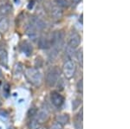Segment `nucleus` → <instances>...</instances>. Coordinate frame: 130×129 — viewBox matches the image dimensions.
Segmentation results:
<instances>
[{"label":"nucleus","instance_id":"obj_12","mask_svg":"<svg viewBox=\"0 0 130 129\" xmlns=\"http://www.w3.org/2000/svg\"><path fill=\"white\" fill-rule=\"evenodd\" d=\"M70 117L68 114H57L56 116V122L62 126H64V125H67L70 122Z\"/></svg>","mask_w":130,"mask_h":129},{"label":"nucleus","instance_id":"obj_7","mask_svg":"<svg viewBox=\"0 0 130 129\" xmlns=\"http://www.w3.org/2000/svg\"><path fill=\"white\" fill-rule=\"evenodd\" d=\"M50 16H51L52 19L55 21H60L62 20V16H63V11L62 9H61L58 6L54 5L50 9Z\"/></svg>","mask_w":130,"mask_h":129},{"label":"nucleus","instance_id":"obj_16","mask_svg":"<svg viewBox=\"0 0 130 129\" xmlns=\"http://www.w3.org/2000/svg\"><path fill=\"white\" fill-rule=\"evenodd\" d=\"M10 11H11V5L9 3H4L2 5H0V15L5 16L10 14Z\"/></svg>","mask_w":130,"mask_h":129},{"label":"nucleus","instance_id":"obj_1","mask_svg":"<svg viewBox=\"0 0 130 129\" xmlns=\"http://www.w3.org/2000/svg\"><path fill=\"white\" fill-rule=\"evenodd\" d=\"M24 76L27 81L35 87H40L43 82V75L37 68H27L25 69Z\"/></svg>","mask_w":130,"mask_h":129},{"label":"nucleus","instance_id":"obj_20","mask_svg":"<svg viewBox=\"0 0 130 129\" xmlns=\"http://www.w3.org/2000/svg\"><path fill=\"white\" fill-rule=\"evenodd\" d=\"M22 72H23V66H22V64L21 63H17L16 65H15V67H14V76H19L21 74H22Z\"/></svg>","mask_w":130,"mask_h":129},{"label":"nucleus","instance_id":"obj_5","mask_svg":"<svg viewBox=\"0 0 130 129\" xmlns=\"http://www.w3.org/2000/svg\"><path fill=\"white\" fill-rule=\"evenodd\" d=\"M81 36L76 31H71L68 38V46L75 49L80 45Z\"/></svg>","mask_w":130,"mask_h":129},{"label":"nucleus","instance_id":"obj_9","mask_svg":"<svg viewBox=\"0 0 130 129\" xmlns=\"http://www.w3.org/2000/svg\"><path fill=\"white\" fill-rule=\"evenodd\" d=\"M30 24L35 27L36 30L37 31L43 30L46 27V24L44 21L40 17H37V16H34V17L30 20Z\"/></svg>","mask_w":130,"mask_h":129},{"label":"nucleus","instance_id":"obj_4","mask_svg":"<svg viewBox=\"0 0 130 129\" xmlns=\"http://www.w3.org/2000/svg\"><path fill=\"white\" fill-rule=\"evenodd\" d=\"M60 79V71L57 68H51L48 70L46 74V83L50 88H53L56 85Z\"/></svg>","mask_w":130,"mask_h":129},{"label":"nucleus","instance_id":"obj_23","mask_svg":"<svg viewBox=\"0 0 130 129\" xmlns=\"http://www.w3.org/2000/svg\"><path fill=\"white\" fill-rule=\"evenodd\" d=\"M37 110L35 108V107H30V110H29V117L30 118H32L34 117L35 115H37Z\"/></svg>","mask_w":130,"mask_h":129},{"label":"nucleus","instance_id":"obj_13","mask_svg":"<svg viewBox=\"0 0 130 129\" xmlns=\"http://www.w3.org/2000/svg\"><path fill=\"white\" fill-rule=\"evenodd\" d=\"M38 47L42 49H48L50 48V40L47 36H42L38 39Z\"/></svg>","mask_w":130,"mask_h":129},{"label":"nucleus","instance_id":"obj_24","mask_svg":"<svg viewBox=\"0 0 130 129\" xmlns=\"http://www.w3.org/2000/svg\"><path fill=\"white\" fill-rule=\"evenodd\" d=\"M83 79H81V80H79L78 82L76 83V88H77V90H78V92L80 93H83Z\"/></svg>","mask_w":130,"mask_h":129},{"label":"nucleus","instance_id":"obj_22","mask_svg":"<svg viewBox=\"0 0 130 129\" xmlns=\"http://www.w3.org/2000/svg\"><path fill=\"white\" fill-rule=\"evenodd\" d=\"M76 57H77V60H78L79 63L81 64V66H83V49H81L80 50L76 53Z\"/></svg>","mask_w":130,"mask_h":129},{"label":"nucleus","instance_id":"obj_19","mask_svg":"<svg viewBox=\"0 0 130 129\" xmlns=\"http://www.w3.org/2000/svg\"><path fill=\"white\" fill-rule=\"evenodd\" d=\"M56 5L58 6L61 9H64V8H68L70 5V1L69 0H55Z\"/></svg>","mask_w":130,"mask_h":129},{"label":"nucleus","instance_id":"obj_26","mask_svg":"<svg viewBox=\"0 0 130 129\" xmlns=\"http://www.w3.org/2000/svg\"><path fill=\"white\" fill-rule=\"evenodd\" d=\"M81 0H71V5H76Z\"/></svg>","mask_w":130,"mask_h":129},{"label":"nucleus","instance_id":"obj_15","mask_svg":"<svg viewBox=\"0 0 130 129\" xmlns=\"http://www.w3.org/2000/svg\"><path fill=\"white\" fill-rule=\"evenodd\" d=\"M0 65L5 68L8 67V53L5 49H0Z\"/></svg>","mask_w":130,"mask_h":129},{"label":"nucleus","instance_id":"obj_3","mask_svg":"<svg viewBox=\"0 0 130 129\" xmlns=\"http://www.w3.org/2000/svg\"><path fill=\"white\" fill-rule=\"evenodd\" d=\"M76 71V64L73 59H68L62 65V74L67 79L74 77Z\"/></svg>","mask_w":130,"mask_h":129},{"label":"nucleus","instance_id":"obj_25","mask_svg":"<svg viewBox=\"0 0 130 129\" xmlns=\"http://www.w3.org/2000/svg\"><path fill=\"white\" fill-rule=\"evenodd\" d=\"M51 129H62V126L56 122V123L51 126Z\"/></svg>","mask_w":130,"mask_h":129},{"label":"nucleus","instance_id":"obj_18","mask_svg":"<svg viewBox=\"0 0 130 129\" xmlns=\"http://www.w3.org/2000/svg\"><path fill=\"white\" fill-rule=\"evenodd\" d=\"M75 126L76 129L83 128V109H81V112H79L77 114L76 120L75 122Z\"/></svg>","mask_w":130,"mask_h":129},{"label":"nucleus","instance_id":"obj_6","mask_svg":"<svg viewBox=\"0 0 130 129\" xmlns=\"http://www.w3.org/2000/svg\"><path fill=\"white\" fill-rule=\"evenodd\" d=\"M50 101L56 107H60L64 102V97L60 93L56 91H52L50 93Z\"/></svg>","mask_w":130,"mask_h":129},{"label":"nucleus","instance_id":"obj_28","mask_svg":"<svg viewBox=\"0 0 130 129\" xmlns=\"http://www.w3.org/2000/svg\"><path fill=\"white\" fill-rule=\"evenodd\" d=\"M1 106H2V102L0 101V107H1Z\"/></svg>","mask_w":130,"mask_h":129},{"label":"nucleus","instance_id":"obj_14","mask_svg":"<svg viewBox=\"0 0 130 129\" xmlns=\"http://www.w3.org/2000/svg\"><path fill=\"white\" fill-rule=\"evenodd\" d=\"M10 27V21L6 16L0 17V33H5Z\"/></svg>","mask_w":130,"mask_h":129},{"label":"nucleus","instance_id":"obj_11","mask_svg":"<svg viewBox=\"0 0 130 129\" xmlns=\"http://www.w3.org/2000/svg\"><path fill=\"white\" fill-rule=\"evenodd\" d=\"M50 115L49 110H48L47 107H42L40 109V111L37 114V120L39 121V123H43L44 121L48 120Z\"/></svg>","mask_w":130,"mask_h":129},{"label":"nucleus","instance_id":"obj_27","mask_svg":"<svg viewBox=\"0 0 130 129\" xmlns=\"http://www.w3.org/2000/svg\"><path fill=\"white\" fill-rule=\"evenodd\" d=\"M33 4H34V1H33V0H31V1L30 2V4H29V5H28V9L29 10H30V9H32V8H33Z\"/></svg>","mask_w":130,"mask_h":129},{"label":"nucleus","instance_id":"obj_8","mask_svg":"<svg viewBox=\"0 0 130 129\" xmlns=\"http://www.w3.org/2000/svg\"><path fill=\"white\" fill-rule=\"evenodd\" d=\"M21 51L24 54L26 57H30L33 53V47L32 44L28 41H24L21 43Z\"/></svg>","mask_w":130,"mask_h":129},{"label":"nucleus","instance_id":"obj_2","mask_svg":"<svg viewBox=\"0 0 130 129\" xmlns=\"http://www.w3.org/2000/svg\"><path fill=\"white\" fill-rule=\"evenodd\" d=\"M50 40V47L59 52L62 49L64 43V34L62 31L57 30L52 34Z\"/></svg>","mask_w":130,"mask_h":129},{"label":"nucleus","instance_id":"obj_21","mask_svg":"<svg viewBox=\"0 0 130 129\" xmlns=\"http://www.w3.org/2000/svg\"><path fill=\"white\" fill-rule=\"evenodd\" d=\"M74 53H75V49H73V48H71L70 46L67 47V49H66V55L68 56L69 57H70L69 59H72L73 56H74Z\"/></svg>","mask_w":130,"mask_h":129},{"label":"nucleus","instance_id":"obj_10","mask_svg":"<svg viewBox=\"0 0 130 129\" xmlns=\"http://www.w3.org/2000/svg\"><path fill=\"white\" fill-rule=\"evenodd\" d=\"M26 35L29 36V38H30L31 40H33V41L37 40V37H38L37 30H36V28L30 24V23L26 26Z\"/></svg>","mask_w":130,"mask_h":129},{"label":"nucleus","instance_id":"obj_17","mask_svg":"<svg viewBox=\"0 0 130 129\" xmlns=\"http://www.w3.org/2000/svg\"><path fill=\"white\" fill-rule=\"evenodd\" d=\"M28 127L29 129H39L40 127V123L37 120V118L32 117L30 118L28 122Z\"/></svg>","mask_w":130,"mask_h":129}]
</instances>
